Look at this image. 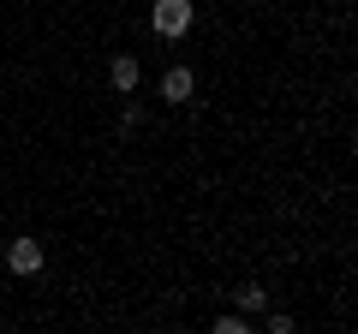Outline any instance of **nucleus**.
<instances>
[{"label": "nucleus", "instance_id": "nucleus-1", "mask_svg": "<svg viewBox=\"0 0 358 334\" xmlns=\"http://www.w3.org/2000/svg\"><path fill=\"white\" fill-rule=\"evenodd\" d=\"M150 24H155V36H185L192 30V0H155V13H150Z\"/></svg>", "mask_w": 358, "mask_h": 334}, {"label": "nucleus", "instance_id": "nucleus-2", "mask_svg": "<svg viewBox=\"0 0 358 334\" xmlns=\"http://www.w3.org/2000/svg\"><path fill=\"white\" fill-rule=\"evenodd\" d=\"M6 263H13V275H36L42 269V245L36 239H13L6 245Z\"/></svg>", "mask_w": 358, "mask_h": 334}, {"label": "nucleus", "instance_id": "nucleus-3", "mask_svg": "<svg viewBox=\"0 0 358 334\" xmlns=\"http://www.w3.org/2000/svg\"><path fill=\"white\" fill-rule=\"evenodd\" d=\"M162 96H167L173 108H179V102H192V72H185V66H173V72L162 78Z\"/></svg>", "mask_w": 358, "mask_h": 334}, {"label": "nucleus", "instance_id": "nucleus-4", "mask_svg": "<svg viewBox=\"0 0 358 334\" xmlns=\"http://www.w3.org/2000/svg\"><path fill=\"white\" fill-rule=\"evenodd\" d=\"M108 78H114V90L131 96V90H138V60H131V54H120V60L108 66Z\"/></svg>", "mask_w": 358, "mask_h": 334}, {"label": "nucleus", "instance_id": "nucleus-5", "mask_svg": "<svg viewBox=\"0 0 358 334\" xmlns=\"http://www.w3.org/2000/svg\"><path fill=\"white\" fill-rule=\"evenodd\" d=\"M239 310H263V286H239Z\"/></svg>", "mask_w": 358, "mask_h": 334}]
</instances>
